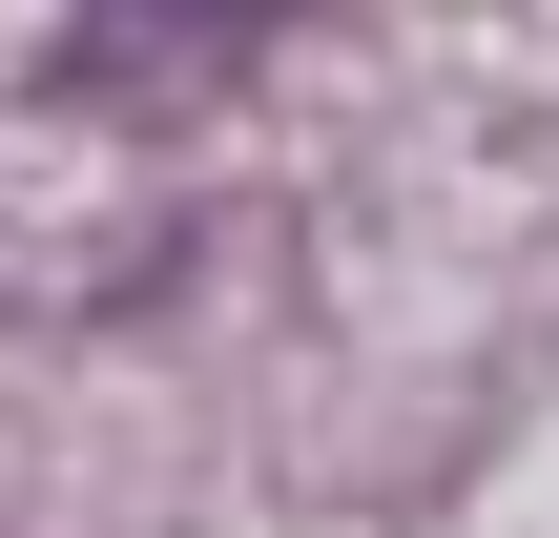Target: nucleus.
Instances as JSON below:
<instances>
[{
    "label": "nucleus",
    "instance_id": "obj_1",
    "mask_svg": "<svg viewBox=\"0 0 559 538\" xmlns=\"http://www.w3.org/2000/svg\"><path fill=\"white\" fill-rule=\"evenodd\" d=\"M290 0H104L83 41H62V104H166V83H207V62H249Z\"/></svg>",
    "mask_w": 559,
    "mask_h": 538
}]
</instances>
